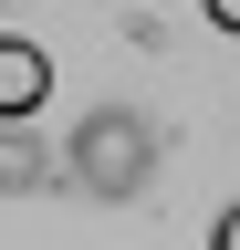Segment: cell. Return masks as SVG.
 <instances>
[{"mask_svg":"<svg viewBox=\"0 0 240 250\" xmlns=\"http://www.w3.org/2000/svg\"><path fill=\"white\" fill-rule=\"evenodd\" d=\"M52 104V52L32 31H0V115H42Z\"/></svg>","mask_w":240,"mask_h":250,"instance_id":"obj_2","label":"cell"},{"mask_svg":"<svg viewBox=\"0 0 240 250\" xmlns=\"http://www.w3.org/2000/svg\"><path fill=\"white\" fill-rule=\"evenodd\" d=\"M209 250H240V198H230L219 219H209Z\"/></svg>","mask_w":240,"mask_h":250,"instance_id":"obj_4","label":"cell"},{"mask_svg":"<svg viewBox=\"0 0 240 250\" xmlns=\"http://www.w3.org/2000/svg\"><path fill=\"white\" fill-rule=\"evenodd\" d=\"M63 177L84 188V198H105V208L146 198V177H157V125H146L136 104H94L63 136Z\"/></svg>","mask_w":240,"mask_h":250,"instance_id":"obj_1","label":"cell"},{"mask_svg":"<svg viewBox=\"0 0 240 250\" xmlns=\"http://www.w3.org/2000/svg\"><path fill=\"white\" fill-rule=\"evenodd\" d=\"M198 11H209V31H230V42H240V0H198Z\"/></svg>","mask_w":240,"mask_h":250,"instance_id":"obj_5","label":"cell"},{"mask_svg":"<svg viewBox=\"0 0 240 250\" xmlns=\"http://www.w3.org/2000/svg\"><path fill=\"white\" fill-rule=\"evenodd\" d=\"M52 156L42 136H32V115H0V198H32V188H52Z\"/></svg>","mask_w":240,"mask_h":250,"instance_id":"obj_3","label":"cell"}]
</instances>
